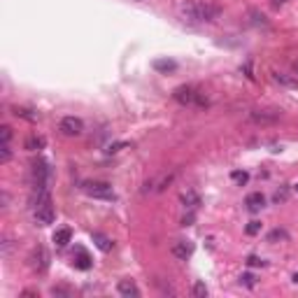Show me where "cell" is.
I'll return each mask as SVG.
<instances>
[{"mask_svg": "<svg viewBox=\"0 0 298 298\" xmlns=\"http://www.w3.org/2000/svg\"><path fill=\"white\" fill-rule=\"evenodd\" d=\"M33 219H35L38 226H49V224H54V219H56V210H54L52 196H45L40 203L33 205Z\"/></svg>", "mask_w": 298, "mask_h": 298, "instance_id": "cell-1", "label": "cell"}, {"mask_svg": "<svg viewBox=\"0 0 298 298\" xmlns=\"http://www.w3.org/2000/svg\"><path fill=\"white\" fill-rule=\"evenodd\" d=\"M177 16L189 26H198L200 14H198V0H179L177 2Z\"/></svg>", "mask_w": 298, "mask_h": 298, "instance_id": "cell-2", "label": "cell"}, {"mask_svg": "<svg viewBox=\"0 0 298 298\" xmlns=\"http://www.w3.org/2000/svg\"><path fill=\"white\" fill-rule=\"evenodd\" d=\"M82 191L91 198H100V200H115V189L107 182H84L82 184Z\"/></svg>", "mask_w": 298, "mask_h": 298, "instance_id": "cell-3", "label": "cell"}, {"mask_svg": "<svg viewBox=\"0 0 298 298\" xmlns=\"http://www.w3.org/2000/svg\"><path fill=\"white\" fill-rule=\"evenodd\" d=\"M200 23H214L222 16V5L217 0H198Z\"/></svg>", "mask_w": 298, "mask_h": 298, "instance_id": "cell-4", "label": "cell"}, {"mask_svg": "<svg viewBox=\"0 0 298 298\" xmlns=\"http://www.w3.org/2000/svg\"><path fill=\"white\" fill-rule=\"evenodd\" d=\"M173 98H175L179 105H198V103H203V100H200V93L189 84L177 86L175 91H173Z\"/></svg>", "mask_w": 298, "mask_h": 298, "instance_id": "cell-5", "label": "cell"}, {"mask_svg": "<svg viewBox=\"0 0 298 298\" xmlns=\"http://www.w3.org/2000/svg\"><path fill=\"white\" fill-rule=\"evenodd\" d=\"M59 130L65 138H77V135L84 133V121L79 117H63L61 123H59Z\"/></svg>", "mask_w": 298, "mask_h": 298, "instance_id": "cell-6", "label": "cell"}, {"mask_svg": "<svg viewBox=\"0 0 298 298\" xmlns=\"http://www.w3.org/2000/svg\"><path fill=\"white\" fill-rule=\"evenodd\" d=\"M280 119H282V115L275 110H254V112H249V121L259 123V126H270V123H277Z\"/></svg>", "mask_w": 298, "mask_h": 298, "instance_id": "cell-7", "label": "cell"}, {"mask_svg": "<svg viewBox=\"0 0 298 298\" xmlns=\"http://www.w3.org/2000/svg\"><path fill=\"white\" fill-rule=\"evenodd\" d=\"M173 179H175V173H163V175L154 177V179H149V182H145V189L142 191L149 193V191H166V186L168 184H173Z\"/></svg>", "mask_w": 298, "mask_h": 298, "instance_id": "cell-8", "label": "cell"}, {"mask_svg": "<svg viewBox=\"0 0 298 298\" xmlns=\"http://www.w3.org/2000/svg\"><path fill=\"white\" fill-rule=\"evenodd\" d=\"M31 268L35 273H45L49 268V254H47L45 247H35L31 252Z\"/></svg>", "mask_w": 298, "mask_h": 298, "instance_id": "cell-9", "label": "cell"}, {"mask_svg": "<svg viewBox=\"0 0 298 298\" xmlns=\"http://www.w3.org/2000/svg\"><path fill=\"white\" fill-rule=\"evenodd\" d=\"M33 179H35L33 186H47V182H49V168H47L45 161H35L33 163Z\"/></svg>", "mask_w": 298, "mask_h": 298, "instance_id": "cell-10", "label": "cell"}, {"mask_svg": "<svg viewBox=\"0 0 298 298\" xmlns=\"http://www.w3.org/2000/svg\"><path fill=\"white\" fill-rule=\"evenodd\" d=\"M170 252H173V256H175V259L186 261L193 254V242H189V240H177L175 245L170 247Z\"/></svg>", "mask_w": 298, "mask_h": 298, "instance_id": "cell-11", "label": "cell"}, {"mask_svg": "<svg viewBox=\"0 0 298 298\" xmlns=\"http://www.w3.org/2000/svg\"><path fill=\"white\" fill-rule=\"evenodd\" d=\"M117 291H119V296H123V298H138L140 296L138 284L133 282V280H119Z\"/></svg>", "mask_w": 298, "mask_h": 298, "instance_id": "cell-12", "label": "cell"}, {"mask_svg": "<svg viewBox=\"0 0 298 298\" xmlns=\"http://www.w3.org/2000/svg\"><path fill=\"white\" fill-rule=\"evenodd\" d=\"M245 205H247L249 212H259L261 207L266 205V198H263V193H261V191H254V193H249V196L245 198Z\"/></svg>", "mask_w": 298, "mask_h": 298, "instance_id": "cell-13", "label": "cell"}, {"mask_svg": "<svg viewBox=\"0 0 298 298\" xmlns=\"http://www.w3.org/2000/svg\"><path fill=\"white\" fill-rule=\"evenodd\" d=\"M179 200H182V205L186 207V210H196V207L200 205L198 193L193 191V189H186V191H182V196H179Z\"/></svg>", "mask_w": 298, "mask_h": 298, "instance_id": "cell-14", "label": "cell"}, {"mask_svg": "<svg viewBox=\"0 0 298 298\" xmlns=\"http://www.w3.org/2000/svg\"><path fill=\"white\" fill-rule=\"evenodd\" d=\"M273 79H275L280 86H284V89H298V79L294 75H287V72H273Z\"/></svg>", "mask_w": 298, "mask_h": 298, "instance_id": "cell-15", "label": "cell"}, {"mask_svg": "<svg viewBox=\"0 0 298 298\" xmlns=\"http://www.w3.org/2000/svg\"><path fill=\"white\" fill-rule=\"evenodd\" d=\"M52 240L56 242V247H65L72 240V231L68 229V226H63V229H59V231H54V236H52Z\"/></svg>", "mask_w": 298, "mask_h": 298, "instance_id": "cell-16", "label": "cell"}, {"mask_svg": "<svg viewBox=\"0 0 298 298\" xmlns=\"http://www.w3.org/2000/svg\"><path fill=\"white\" fill-rule=\"evenodd\" d=\"M91 238H93V242H96V247H98L100 252H112L115 242H112L107 236H103V233H91Z\"/></svg>", "mask_w": 298, "mask_h": 298, "instance_id": "cell-17", "label": "cell"}, {"mask_svg": "<svg viewBox=\"0 0 298 298\" xmlns=\"http://www.w3.org/2000/svg\"><path fill=\"white\" fill-rule=\"evenodd\" d=\"M154 70H159V72H173V70H177V63L170 61V59H159V61H154Z\"/></svg>", "mask_w": 298, "mask_h": 298, "instance_id": "cell-18", "label": "cell"}, {"mask_svg": "<svg viewBox=\"0 0 298 298\" xmlns=\"http://www.w3.org/2000/svg\"><path fill=\"white\" fill-rule=\"evenodd\" d=\"M75 266L79 268V270H89V268H91V259H89V254H86L84 249H77Z\"/></svg>", "mask_w": 298, "mask_h": 298, "instance_id": "cell-19", "label": "cell"}, {"mask_svg": "<svg viewBox=\"0 0 298 298\" xmlns=\"http://www.w3.org/2000/svg\"><path fill=\"white\" fill-rule=\"evenodd\" d=\"M45 147V138H38V135H31V138L26 140V149L28 152H38Z\"/></svg>", "mask_w": 298, "mask_h": 298, "instance_id": "cell-20", "label": "cell"}, {"mask_svg": "<svg viewBox=\"0 0 298 298\" xmlns=\"http://www.w3.org/2000/svg\"><path fill=\"white\" fill-rule=\"evenodd\" d=\"M287 198H289V189H287V186H282V189H277L275 196H273V200H275L277 205H280V203H287Z\"/></svg>", "mask_w": 298, "mask_h": 298, "instance_id": "cell-21", "label": "cell"}, {"mask_svg": "<svg viewBox=\"0 0 298 298\" xmlns=\"http://www.w3.org/2000/svg\"><path fill=\"white\" fill-rule=\"evenodd\" d=\"M9 159H12V149H9L7 142H2L0 145V163H7Z\"/></svg>", "mask_w": 298, "mask_h": 298, "instance_id": "cell-22", "label": "cell"}, {"mask_svg": "<svg viewBox=\"0 0 298 298\" xmlns=\"http://www.w3.org/2000/svg\"><path fill=\"white\" fill-rule=\"evenodd\" d=\"M277 240H287V231L275 229L270 236H268V242H277Z\"/></svg>", "mask_w": 298, "mask_h": 298, "instance_id": "cell-23", "label": "cell"}, {"mask_svg": "<svg viewBox=\"0 0 298 298\" xmlns=\"http://www.w3.org/2000/svg\"><path fill=\"white\" fill-rule=\"evenodd\" d=\"M193 296L196 298H205L207 296V287L203 282H196L193 284Z\"/></svg>", "mask_w": 298, "mask_h": 298, "instance_id": "cell-24", "label": "cell"}, {"mask_svg": "<svg viewBox=\"0 0 298 298\" xmlns=\"http://www.w3.org/2000/svg\"><path fill=\"white\" fill-rule=\"evenodd\" d=\"M9 140H12V128L9 126H0V142H7L9 145Z\"/></svg>", "mask_w": 298, "mask_h": 298, "instance_id": "cell-25", "label": "cell"}, {"mask_svg": "<svg viewBox=\"0 0 298 298\" xmlns=\"http://www.w3.org/2000/svg\"><path fill=\"white\" fill-rule=\"evenodd\" d=\"M259 231H261V222H256V219H254V222H249V224H247L245 233H247V236H256Z\"/></svg>", "mask_w": 298, "mask_h": 298, "instance_id": "cell-26", "label": "cell"}, {"mask_svg": "<svg viewBox=\"0 0 298 298\" xmlns=\"http://www.w3.org/2000/svg\"><path fill=\"white\" fill-rule=\"evenodd\" d=\"M126 142H112V145H107L105 154H117V152H121V149H126Z\"/></svg>", "mask_w": 298, "mask_h": 298, "instance_id": "cell-27", "label": "cell"}, {"mask_svg": "<svg viewBox=\"0 0 298 298\" xmlns=\"http://www.w3.org/2000/svg\"><path fill=\"white\" fill-rule=\"evenodd\" d=\"M14 115L23 117V119H28V121H35V119H38V115H31V110H19V107L14 110Z\"/></svg>", "mask_w": 298, "mask_h": 298, "instance_id": "cell-28", "label": "cell"}, {"mask_svg": "<svg viewBox=\"0 0 298 298\" xmlns=\"http://www.w3.org/2000/svg\"><path fill=\"white\" fill-rule=\"evenodd\" d=\"M254 280H256V277H254V275H249V273H245V275L240 277V282L245 284V287H254V284H256V282H254Z\"/></svg>", "mask_w": 298, "mask_h": 298, "instance_id": "cell-29", "label": "cell"}, {"mask_svg": "<svg viewBox=\"0 0 298 298\" xmlns=\"http://www.w3.org/2000/svg\"><path fill=\"white\" fill-rule=\"evenodd\" d=\"M233 179H236V182H240V184H245L247 179H249V175H247V173H233Z\"/></svg>", "mask_w": 298, "mask_h": 298, "instance_id": "cell-30", "label": "cell"}, {"mask_svg": "<svg viewBox=\"0 0 298 298\" xmlns=\"http://www.w3.org/2000/svg\"><path fill=\"white\" fill-rule=\"evenodd\" d=\"M247 266H252V268L263 266V259H259V256H249V259H247Z\"/></svg>", "mask_w": 298, "mask_h": 298, "instance_id": "cell-31", "label": "cell"}, {"mask_svg": "<svg viewBox=\"0 0 298 298\" xmlns=\"http://www.w3.org/2000/svg\"><path fill=\"white\" fill-rule=\"evenodd\" d=\"M191 222H193V210L189 214H184V217H182V226H191Z\"/></svg>", "mask_w": 298, "mask_h": 298, "instance_id": "cell-32", "label": "cell"}, {"mask_svg": "<svg viewBox=\"0 0 298 298\" xmlns=\"http://www.w3.org/2000/svg\"><path fill=\"white\" fill-rule=\"evenodd\" d=\"M270 2H273V5H275V7H282V5H287V2H289V0H270Z\"/></svg>", "mask_w": 298, "mask_h": 298, "instance_id": "cell-33", "label": "cell"}, {"mask_svg": "<svg viewBox=\"0 0 298 298\" xmlns=\"http://www.w3.org/2000/svg\"><path fill=\"white\" fill-rule=\"evenodd\" d=\"M296 70H298V63H296Z\"/></svg>", "mask_w": 298, "mask_h": 298, "instance_id": "cell-34", "label": "cell"}]
</instances>
